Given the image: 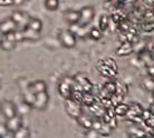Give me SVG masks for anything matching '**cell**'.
Masks as SVG:
<instances>
[{"mask_svg":"<svg viewBox=\"0 0 154 138\" xmlns=\"http://www.w3.org/2000/svg\"><path fill=\"white\" fill-rule=\"evenodd\" d=\"M95 68L100 73V76L106 77V78H113V77L117 76V74H119V65L111 57L98 60L95 65Z\"/></svg>","mask_w":154,"mask_h":138,"instance_id":"cell-1","label":"cell"},{"mask_svg":"<svg viewBox=\"0 0 154 138\" xmlns=\"http://www.w3.org/2000/svg\"><path fill=\"white\" fill-rule=\"evenodd\" d=\"M74 82H75L74 77L66 76L64 78H62V80L59 81V84H58V88H57L60 97H63L64 99L70 98V94H72V90H73Z\"/></svg>","mask_w":154,"mask_h":138,"instance_id":"cell-2","label":"cell"},{"mask_svg":"<svg viewBox=\"0 0 154 138\" xmlns=\"http://www.w3.org/2000/svg\"><path fill=\"white\" fill-rule=\"evenodd\" d=\"M58 40L60 42L63 47H65L67 49H72L76 46L77 44V37L74 34V32L67 29V30H62L58 34Z\"/></svg>","mask_w":154,"mask_h":138,"instance_id":"cell-3","label":"cell"},{"mask_svg":"<svg viewBox=\"0 0 154 138\" xmlns=\"http://www.w3.org/2000/svg\"><path fill=\"white\" fill-rule=\"evenodd\" d=\"M95 18V9L92 6H84L79 10V21L78 25L82 27H87L91 25L93 20Z\"/></svg>","mask_w":154,"mask_h":138,"instance_id":"cell-4","label":"cell"},{"mask_svg":"<svg viewBox=\"0 0 154 138\" xmlns=\"http://www.w3.org/2000/svg\"><path fill=\"white\" fill-rule=\"evenodd\" d=\"M65 110L72 118L76 119L78 116L83 114V108H82L81 104L76 103L75 100L72 98H67L65 99Z\"/></svg>","mask_w":154,"mask_h":138,"instance_id":"cell-5","label":"cell"},{"mask_svg":"<svg viewBox=\"0 0 154 138\" xmlns=\"http://www.w3.org/2000/svg\"><path fill=\"white\" fill-rule=\"evenodd\" d=\"M49 103V95L46 92H40L35 95V99L32 103L31 108L37 109V110H45Z\"/></svg>","mask_w":154,"mask_h":138,"instance_id":"cell-6","label":"cell"},{"mask_svg":"<svg viewBox=\"0 0 154 138\" xmlns=\"http://www.w3.org/2000/svg\"><path fill=\"white\" fill-rule=\"evenodd\" d=\"M0 112L5 118H10L18 114V108L12 101L9 100H2L0 103Z\"/></svg>","mask_w":154,"mask_h":138,"instance_id":"cell-7","label":"cell"},{"mask_svg":"<svg viewBox=\"0 0 154 138\" xmlns=\"http://www.w3.org/2000/svg\"><path fill=\"white\" fill-rule=\"evenodd\" d=\"M144 108L140 105L139 103H132L131 105H128V110H127V118L132 120V122H136V123H141L143 122L141 118V114Z\"/></svg>","mask_w":154,"mask_h":138,"instance_id":"cell-8","label":"cell"},{"mask_svg":"<svg viewBox=\"0 0 154 138\" xmlns=\"http://www.w3.org/2000/svg\"><path fill=\"white\" fill-rule=\"evenodd\" d=\"M74 80L76 82L81 89L83 90L84 92H92V89H93V82L89 80L87 77L83 75V74H78L76 76L74 77Z\"/></svg>","mask_w":154,"mask_h":138,"instance_id":"cell-9","label":"cell"},{"mask_svg":"<svg viewBox=\"0 0 154 138\" xmlns=\"http://www.w3.org/2000/svg\"><path fill=\"white\" fill-rule=\"evenodd\" d=\"M5 124H6L8 133L14 134L16 130H18L20 127L23 126V117L17 114V115L14 116V117H10V118L6 119V123Z\"/></svg>","mask_w":154,"mask_h":138,"instance_id":"cell-10","label":"cell"},{"mask_svg":"<svg viewBox=\"0 0 154 138\" xmlns=\"http://www.w3.org/2000/svg\"><path fill=\"white\" fill-rule=\"evenodd\" d=\"M18 25L14 21V20L9 17V18H6L2 21H0V34H6L8 32H12L18 29Z\"/></svg>","mask_w":154,"mask_h":138,"instance_id":"cell-11","label":"cell"},{"mask_svg":"<svg viewBox=\"0 0 154 138\" xmlns=\"http://www.w3.org/2000/svg\"><path fill=\"white\" fill-rule=\"evenodd\" d=\"M134 51V46L133 44L130 41H124L121 44V46L116 49L115 54L119 56V57H126V56H130V55L133 54Z\"/></svg>","mask_w":154,"mask_h":138,"instance_id":"cell-12","label":"cell"},{"mask_svg":"<svg viewBox=\"0 0 154 138\" xmlns=\"http://www.w3.org/2000/svg\"><path fill=\"white\" fill-rule=\"evenodd\" d=\"M10 18L18 25V27L19 26H23L25 27L27 25L29 18H30V16L23 11H14L11 14V16H10Z\"/></svg>","mask_w":154,"mask_h":138,"instance_id":"cell-13","label":"cell"},{"mask_svg":"<svg viewBox=\"0 0 154 138\" xmlns=\"http://www.w3.org/2000/svg\"><path fill=\"white\" fill-rule=\"evenodd\" d=\"M21 31H23L25 41H37V40H39L40 37H42L40 32H38V31H36V30H32L30 28H28L27 26H25Z\"/></svg>","mask_w":154,"mask_h":138,"instance_id":"cell-14","label":"cell"},{"mask_svg":"<svg viewBox=\"0 0 154 138\" xmlns=\"http://www.w3.org/2000/svg\"><path fill=\"white\" fill-rule=\"evenodd\" d=\"M87 109H88V110L91 111V112H92L95 117H97V118H100V117L105 114V110H106L104 106L100 104V99H97L95 103L93 104V105L88 106V107H87Z\"/></svg>","mask_w":154,"mask_h":138,"instance_id":"cell-15","label":"cell"},{"mask_svg":"<svg viewBox=\"0 0 154 138\" xmlns=\"http://www.w3.org/2000/svg\"><path fill=\"white\" fill-rule=\"evenodd\" d=\"M27 88L34 94H38L40 92H46L47 90V84L45 80H36L32 81L30 84H28Z\"/></svg>","mask_w":154,"mask_h":138,"instance_id":"cell-16","label":"cell"},{"mask_svg":"<svg viewBox=\"0 0 154 138\" xmlns=\"http://www.w3.org/2000/svg\"><path fill=\"white\" fill-rule=\"evenodd\" d=\"M64 19L67 23L75 25L79 21V10H67L64 12Z\"/></svg>","mask_w":154,"mask_h":138,"instance_id":"cell-17","label":"cell"},{"mask_svg":"<svg viewBox=\"0 0 154 138\" xmlns=\"http://www.w3.org/2000/svg\"><path fill=\"white\" fill-rule=\"evenodd\" d=\"M127 0H106L104 2V8L107 10H117L121 7H123Z\"/></svg>","mask_w":154,"mask_h":138,"instance_id":"cell-18","label":"cell"},{"mask_svg":"<svg viewBox=\"0 0 154 138\" xmlns=\"http://www.w3.org/2000/svg\"><path fill=\"white\" fill-rule=\"evenodd\" d=\"M26 26H27L28 28L32 29V30L38 31V32H42V28H44L42 21L40 19H38V18H36V17H30Z\"/></svg>","mask_w":154,"mask_h":138,"instance_id":"cell-19","label":"cell"},{"mask_svg":"<svg viewBox=\"0 0 154 138\" xmlns=\"http://www.w3.org/2000/svg\"><path fill=\"white\" fill-rule=\"evenodd\" d=\"M76 122L78 123V125L83 127L84 129H89V128H92V126H93V118L84 115V114H82L81 116H78L76 118Z\"/></svg>","mask_w":154,"mask_h":138,"instance_id":"cell-20","label":"cell"},{"mask_svg":"<svg viewBox=\"0 0 154 138\" xmlns=\"http://www.w3.org/2000/svg\"><path fill=\"white\" fill-rule=\"evenodd\" d=\"M16 46H17V42L9 40L4 36H2V38L0 39V48L4 51H11V50L15 49Z\"/></svg>","mask_w":154,"mask_h":138,"instance_id":"cell-21","label":"cell"},{"mask_svg":"<svg viewBox=\"0 0 154 138\" xmlns=\"http://www.w3.org/2000/svg\"><path fill=\"white\" fill-rule=\"evenodd\" d=\"M97 99H98V97L95 96L92 92H84L83 100H82V106L88 107V106H91V105H93V104L95 103Z\"/></svg>","mask_w":154,"mask_h":138,"instance_id":"cell-22","label":"cell"},{"mask_svg":"<svg viewBox=\"0 0 154 138\" xmlns=\"http://www.w3.org/2000/svg\"><path fill=\"white\" fill-rule=\"evenodd\" d=\"M85 28L86 27H82L78 23H75V25H70L69 30L72 32H74V34L78 38H84L85 36H87V32L85 31Z\"/></svg>","mask_w":154,"mask_h":138,"instance_id":"cell-23","label":"cell"},{"mask_svg":"<svg viewBox=\"0 0 154 138\" xmlns=\"http://www.w3.org/2000/svg\"><path fill=\"white\" fill-rule=\"evenodd\" d=\"M108 27H109V16L106 15V14H103L100 15V20H98V28L102 32H105L107 31Z\"/></svg>","mask_w":154,"mask_h":138,"instance_id":"cell-24","label":"cell"},{"mask_svg":"<svg viewBox=\"0 0 154 138\" xmlns=\"http://www.w3.org/2000/svg\"><path fill=\"white\" fill-rule=\"evenodd\" d=\"M127 110H128V105L124 103H119L116 106H114V111H115L116 117H124L126 116Z\"/></svg>","mask_w":154,"mask_h":138,"instance_id":"cell-25","label":"cell"},{"mask_svg":"<svg viewBox=\"0 0 154 138\" xmlns=\"http://www.w3.org/2000/svg\"><path fill=\"white\" fill-rule=\"evenodd\" d=\"M142 86H143V88L145 89V90L153 92H154V78H153V77H151V76L143 77Z\"/></svg>","mask_w":154,"mask_h":138,"instance_id":"cell-26","label":"cell"},{"mask_svg":"<svg viewBox=\"0 0 154 138\" xmlns=\"http://www.w3.org/2000/svg\"><path fill=\"white\" fill-rule=\"evenodd\" d=\"M87 36H88V38L91 39V40L98 41V40H100V39L103 38V32L100 30L98 27H93L92 29H89Z\"/></svg>","mask_w":154,"mask_h":138,"instance_id":"cell-27","label":"cell"},{"mask_svg":"<svg viewBox=\"0 0 154 138\" xmlns=\"http://www.w3.org/2000/svg\"><path fill=\"white\" fill-rule=\"evenodd\" d=\"M34 99H35V94L31 92L29 89L26 87L25 88V92H23V104H26L28 106H32V103H34Z\"/></svg>","mask_w":154,"mask_h":138,"instance_id":"cell-28","label":"cell"},{"mask_svg":"<svg viewBox=\"0 0 154 138\" xmlns=\"http://www.w3.org/2000/svg\"><path fill=\"white\" fill-rule=\"evenodd\" d=\"M12 137L14 138H28L30 137V130L28 127L23 126L20 127L18 130H16L14 134H12Z\"/></svg>","mask_w":154,"mask_h":138,"instance_id":"cell-29","label":"cell"},{"mask_svg":"<svg viewBox=\"0 0 154 138\" xmlns=\"http://www.w3.org/2000/svg\"><path fill=\"white\" fill-rule=\"evenodd\" d=\"M59 4H60L59 0H45L44 1V6L49 11H56V10H58Z\"/></svg>","mask_w":154,"mask_h":138,"instance_id":"cell-30","label":"cell"},{"mask_svg":"<svg viewBox=\"0 0 154 138\" xmlns=\"http://www.w3.org/2000/svg\"><path fill=\"white\" fill-rule=\"evenodd\" d=\"M102 120V119H100ZM112 128L108 126L107 124H105L104 122H102V124H100V127L98 128V130H97V133L100 134V136H109L111 135V133H112Z\"/></svg>","mask_w":154,"mask_h":138,"instance_id":"cell-31","label":"cell"},{"mask_svg":"<svg viewBox=\"0 0 154 138\" xmlns=\"http://www.w3.org/2000/svg\"><path fill=\"white\" fill-rule=\"evenodd\" d=\"M116 84V92H119L121 95H123V96H126L127 92H128V87H127L126 85L122 82V81H115Z\"/></svg>","mask_w":154,"mask_h":138,"instance_id":"cell-32","label":"cell"},{"mask_svg":"<svg viewBox=\"0 0 154 138\" xmlns=\"http://www.w3.org/2000/svg\"><path fill=\"white\" fill-rule=\"evenodd\" d=\"M141 29L144 32H152L154 31V20H151V21H144L141 26Z\"/></svg>","mask_w":154,"mask_h":138,"instance_id":"cell-33","label":"cell"},{"mask_svg":"<svg viewBox=\"0 0 154 138\" xmlns=\"http://www.w3.org/2000/svg\"><path fill=\"white\" fill-rule=\"evenodd\" d=\"M124 97H125V96L121 95V94H119V92H114L112 96H111V101H112V105H113V106H116L117 104L123 103Z\"/></svg>","mask_w":154,"mask_h":138,"instance_id":"cell-34","label":"cell"},{"mask_svg":"<svg viewBox=\"0 0 154 138\" xmlns=\"http://www.w3.org/2000/svg\"><path fill=\"white\" fill-rule=\"evenodd\" d=\"M14 36H15V41L18 44V42H23L25 41V39H23V31L21 30H15L14 31Z\"/></svg>","mask_w":154,"mask_h":138,"instance_id":"cell-35","label":"cell"},{"mask_svg":"<svg viewBox=\"0 0 154 138\" xmlns=\"http://www.w3.org/2000/svg\"><path fill=\"white\" fill-rule=\"evenodd\" d=\"M143 123H144L145 127L150 128V129H154V115H152L151 117L145 119V120H143Z\"/></svg>","mask_w":154,"mask_h":138,"instance_id":"cell-36","label":"cell"},{"mask_svg":"<svg viewBox=\"0 0 154 138\" xmlns=\"http://www.w3.org/2000/svg\"><path fill=\"white\" fill-rule=\"evenodd\" d=\"M7 134H8V130H7V127H6V124L0 123V138L6 137Z\"/></svg>","mask_w":154,"mask_h":138,"instance_id":"cell-37","label":"cell"},{"mask_svg":"<svg viewBox=\"0 0 154 138\" xmlns=\"http://www.w3.org/2000/svg\"><path fill=\"white\" fill-rule=\"evenodd\" d=\"M14 0H0V7H12Z\"/></svg>","mask_w":154,"mask_h":138,"instance_id":"cell-38","label":"cell"},{"mask_svg":"<svg viewBox=\"0 0 154 138\" xmlns=\"http://www.w3.org/2000/svg\"><path fill=\"white\" fill-rule=\"evenodd\" d=\"M151 116H152V112L150 111V109H143L142 114H141L142 120H145V119H147L149 117H151Z\"/></svg>","mask_w":154,"mask_h":138,"instance_id":"cell-39","label":"cell"},{"mask_svg":"<svg viewBox=\"0 0 154 138\" xmlns=\"http://www.w3.org/2000/svg\"><path fill=\"white\" fill-rule=\"evenodd\" d=\"M29 0H14V6H17V7H19V6H23L25 4L26 2H28Z\"/></svg>","mask_w":154,"mask_h":138,"instance_id":"cell-40","label":"cell"},{"mask_svg":"<svg viewBox=\"0 0 154 138\" xmlns=\"http://www.w3.org/2000/svg\"><path fill=\"white\" fill-rule=\"evenodd\" d=\"M147 73H149V76L153 77L154 78V66H150V67H147Z\"/></svg>","mask_w":154,"mask_h":138,"instance_id":"cell-41","label":"cell"},{"mask_svg":"<svg viewBox=\"0 0 154 138\" xmlns=\"http://www.w3.org/2000/svg\"><path fill=\"white\" fill-rule=\"evenodd\" d=\"M149 109H150V111L152 112V115H154V103L151 104V106H150V108H149Z\"/></svg>","mask_w":154,"mask_h":138,"instance_id":"cell-42","label":"cell"},{"mask_svg":"<svg viewBox=\"0 0 154 138\" xmlns=\"http://www.w3.org/2000/svg\"><path fill=\"white\" fill-rule=\"evenodd\" d=\"M152 52L154 54V44H153V47H152Z\"/></svg>","mask_w":154,"mask_h":138,"instance_id":"cell-43","label":"cell"},{"mask_svg":"<svg viewBox=\"0 0 154 138\" xmlns=\"http://www.w3.org/2000/svg\"><path fill=\"white\" fill-rule=\"evenodd\" d=\"M0 88H1V82H0Z\"/></svg>","mask_w":154,"mask_h":138,"instance_id":"cell-44","label":"cell"},{"mask_svg":"<svg viewBox=\"0 0 154 138\" xmlns=\"http://www.w3.org/2000/svg\"><path fill=\"white\" fill-rule=\"evenodd\" d=\"M153 100H154V94H153Z\"/></svg>","mask_w":154,"mask_h":138,"instance_id":"cell-45","label":"cell"},{"mask_svg":"<svg viewBox=\"0 0 154 138\" xmlns=\"http://www.w3.org/2000/svg\"><path fill=\"white\" fill-rule=\"evenodd\" d=\"M153 4H154V0H153Z\"/></svg>","mask_w":154,"mask_h":138,"instance_id":"cell-46","label":"cell"}]
</instances>
